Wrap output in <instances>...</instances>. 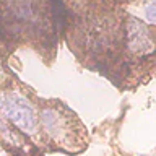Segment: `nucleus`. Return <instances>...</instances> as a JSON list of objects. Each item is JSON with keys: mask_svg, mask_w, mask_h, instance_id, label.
I'll list each match as a JSON object with an SVG mask.
<instances>
[{"mask_svg": "<svg viewBox=\"0 0 156 156\" xmlns=\"http://www.w3.org/2000/svg\"><path fill=\"white\" fill-rule=\"evenodd\" d=\"M0 106H2L3 114L8 117V120L13 122L24 133L31 135L37 130V117L34 114V109L24 98L18 94H7L5 98H2Z\"/></svg>", "mask_w": 156, "mask_h": 156, "instance_id": "1", "label": "nucleus"}, {"mask_svg": "<svg viewBox=\"0 0 156 156\" xmlns=\"http://www.w3.org/2000/svg\"><path fill=\"white\" fill-rule=\"evenodd\" d=\"M129 47L138 54L148 52L153 47V42H151L146 28L141 26L136 20H132L129 24Z\"/></svg>", "mask_w": 156, "mask_h": 156, "instance_id": "2", "label": "nucleus"}, {"mask_svg": "<svg viewBox=\"0 0 156 156\" xmlns=\"http://www.w3.org/2000/svg\"><path fill=\"white\" fill-rule=\"evenodd\" d=\"M145 16H146V20H148L150 23L156 24V2L150 3L148 7L145 8Z\"/></svg>", "mask_w": 156, "mask_h": 156, "instance_id": "3", "label": "nucleus"}]
</instances>
